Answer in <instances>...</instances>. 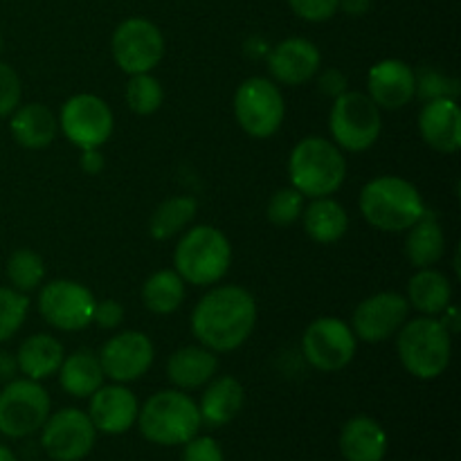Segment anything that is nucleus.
Segmentation results:
<instances>
[{"instance_id":"1","label":"nucleus","mask_w":461,"mask_h":461,"mask_svg":"<svg viewBox=\"0 0 461 461\" xmlns=\"http://www.w3.org/2000/svg\"><path fill=\"white\" fill-rule=\"evenodd\" d=\"M257 324V302L241 286H216L192 311V333L214 354L239 349Z\"/></svg>"},{"instance_id":"2","label":"nucleus","mask_w":461,"mask_h":461,"mask_svg":"<svg viewBox=\"0 0 461 461\" xmlns=\"http://www.w3.org/2000/svg\"><path fill=\"white\" fill-rule=\"evenodd\" d=\"M358 205L365 221L381 232H405L426 214L419 189L401 176L369 180L360 192Z\"/></svg>"},{"instance_id":"3","label":"nucleus","mask_w":461,"mask_h":461,"mask_svg":"<svg viewBox=\"0 0 461 461\" xmlns=\"http://www.w3.org/2000/svg\"><path fill=\"white\" fill-rule=\"evenodd\" d=\"M347 176V160L342 149L331 140L311 135L295 144L288 158L291 187L304 198H324L342 187Z\"/></svg>"},{"instance_id":"4","label":"nucleus","mask_w":461,"mask_h":461,"mask_svg":"<svg viewBox=\"0 0 461 461\" xmlns=\"http://www.w3.org/2000/svg\"><path fill=\"white\" fill-rule=\"evenodd\" d=\"M396 354L401 365L421 381L439 378L453 358V333L444 322L430 315H421L403 324L396 338Z\"/></svg>"},{"instance_id":"5","label":"nucleus","mask_w":461,"mask_h":461,"mask_svg":"<svg viewBox=\"0 0 461 461\" xmlns=\"http://www.w3.org/2000/svg\"><path fill=\"white\" fill-rule=\"evenodd\" d=\"M140 432L158 446H185L198 435L203 421L198 405L185 392L162 390L138 412Z\"/></svg>"},{"instance_id":"6","label":"nucleus","mask_w":461,"mask_h":461,"mask_svg":"<svg viewBox=\"0 0 461 461\" xmlns=\"http://www.w3.org/2000/svg\"><path fill=\"white\" fill-rule=\"evenodd\" d=\"M232 264V246L221 230L196 225L180 237L174 250L176 273L185 284L210 286L221 282Z\"/></svg>"},{"instance_id":"7","label":"nucleus","mask_w":461,"mask_h":461,"mask_svg":"<svg viewBox=\"0 0 461 461\" xmlns=\"http://www.w3.org/2000/svg\"><path fill=\"white\" fill-rule=\"evenodd\" d=\"M329 131L331 142L338 149L351 153H363L376 144L383 131L381 108L372 102L367 93H342L333 99L329 113Z\"/></svg>"},{"instance_id":"8","label":"nucleus","mask_w":461,"mask_h":461,"mask_svg":"<svg viewBox=\"0 0 461 461\" xmlns=\"http://www.w3.org/2000/svg\"><path fill=\"white\" fill-rule=\"evenodd\" d=\"M286 115L282 90L264 77H250L234 93V117L252 138L266 140L279 131Z\"/></svg>"},{"instance_id":"9","label":"nucleus","mask_w":461,"mask_h":461,"mask_svg":"<svg viewBox=\"0 0 461 461\" xmlns=\"http://www.w3.org/2000/svg\"><path fill=\"white\" fill-rule=\"evenodd\" d=\"M50 417V396L39 381L14 378L0 392V432L12 439L34 435Z\"/></svg>"},{"instance_id":"10","label":"nucleus","mask_w":461,"mask_h":461,"mask_svg":"<svg viewBox=\"0 0 461 461\" xmlns=\"http://www.w3.org/2000/svg\"><path fill=\"white\" fill-rule=\"evenodd\" d=\"M358 338L354 329L340 318H318L306 327L302 351L311 367L318 372H340L354 360Z\"/></svg>"},{"instance_id":"11","label":"nucleus","mask_w":461,"mask_h":461,"mask_svg":"<svg viewBox=\"0 0 461 461\" xmlns=\"http://www.w3.org/2000/svg\"><path fill=\"white\" fill-rule=\"evenodd\" d=\"M59 129L77 149H99L108 142L115 129L113 111L102 97L90 93L68 99L59 115Z\"/></svg>"},{"instance_id":"12","label":"nucleus","mask_w":461,"mask_h":461,"mask_svg":"<svg viewBox=\"0 0 461 461\" xmlns=\"http://www.w3.org/2000/svg\"><path fill=\"white\" fill-rule=\"evenodd\" d=\"M95 295L84 284L72 279H54L39 293V313L59 331H81L93 324Z\"/></svg>"},{"instance_id":"13","label":"nucleus","mask_w":461,"mask_h":461,"mask_svg":"<svg viewBox=\"0 0 461 461\" xmlns=\"http://www.w3.org/2000/svg\"><path fill=\"white\" fill-rule=\"evenodd\" d=\"M113 59L126 75L151 72L165 57V39L156 23L147 18H126L111 41Z\"/></svg>"},{"instance_id":"14","label":"nucleus","mask_w":461,"mask_h":461,"mask_svg":"<svg viewBox=\"0 0 461 461\" xmlns=\"http://www.w3.org/2000/svg\"><path fill=\"white\" fill-rule=\"evenodd\" d=\"M41 446L54 461H81L93 450L97 430L88 412L77 408L59 410L43 423Z\"/></svg>"},{"instance_id":"15","label":"nucleus","mask_w":461,"mask_h":461,"mask_svg":"<svg viewBox=\"0 0 461 461\" xmlns=\"http://www.w3.org/2000/svg\"><path fill=\"white\" fill-rule=\"evenodd\" d=\"M153 342L142 331H120L104 342L99 351L104 376L113 383H131L142 378L151 369Z\"/></svg>"},{"instance_id":"16","label":"nucleus","mask_w":461,"mask_h":461,"mask_svg":"<svg viewBox=\"0 0 461 461\" xmlns=\"http://www.w3.org/2000/svg\"><path fill=\"white\" fill-rule=\"evenodd\" d=\"M408 297L394 291H385L367 297L356 306L351 329H354L358 340L376 345V342H385L387 338L399 333V329L408 322Z\"/></svg>"},{"instance_id":"17","label":"nucleus","mask_w":461,"mask_h":461,"mask_svg":"<svg viewBox=\"0 0 461 461\" xmlns=\"http://www.w3.org/2000/svg\"><path fill=\"white\" fill-rule=\"evenodd\" d=\"M367 95L378 108L399 111L417 97V72L401 59H383L369 68Z\"/></svg>"},{"instance_id":"18","label":"nucleus","mask_w":461,"mask_h":461,"mask_svg":"<svg viewBox=\"0 0 461 461\" xmlns=\"http://www.w3.org/2000/svg\"><path fill=\"white\" fill-rule=\"evenodd\" d=\"M140 405L124 383L102 385L90 396L88 417L95 430L104 435H124L138 421Z\"/></svg>"},{"instance_id":"19","label":"nucleus","mask_w":461,"mask_h":461,"mask_svg":"<svg viewBox=\"0 0 461 461\" xmlns=\"http://www.w3.org/2000/svg\"><path fill=\"white\" fill-rule=\"evenodd\" d=\"M318 45L311 43L309 39H293L282 41L268 52V70L277 84L284 86H302L313 79L320 70Z\"/></svg>"},{"instance_id":"20","label":"nucleus","mask_w":461,"mask_h":461,"mask_svg":"<svg viewBox=\"0 0 461 461\" xmlns=\"http://www.w3.org/2000/svg\"><path fill=\"white\" fill-rule=\"evenodd\" d=\"M419 133L435 151L457 153L461 149V111L457 99L439 97L423 104L419 113Z\"/></svg>"},{"instance_id":"21","label":"nucleus","mask_w":461,"mask_h":461,"mask_svg":"<svg viewBox=\"0 0 461 461\" xmlns=\"http://www.w3.org/2000/svg\"><path fill=\"white\" fill-rule=\"evenodd\" d=\"M243 403H246V390H243V385L237 378H212L207 383V390L203 392L201 405H198L201 421L210 428L228 426L241 412Z\"/></svg>"},{"instance_id":"22","label":"nucleus","mask_w":461,"mask_h":461,"mask_svg":"<svg viewBox=\"0 0 461 461\" xmlns=\"http://www.w3.org/2000/svg\"><path fill=\"white\" fill-rule=\"evenodd\" d=\"M340 453L347 461H383L387 435L372 417H354L340 432Z\"/></svg>"},{"instance_id":"23","label":"nucleus","mask_w":461,"mask_h":461,"mask_svg":"<svg viewBox=\"0 0 461 461\" xmlns=\"http://www.w3.org/2000/svg\"><path fill=\"white\" fill-rule=\"evenodd\" d=\"M219 369V358L214 351L203 345L183 347L167 363V376L178 390H196L207 385Z\"/></svg>"},{"instance_id":"24","label":"nucleus","mask_w":461,"mask_h":461,"mask_svg":"<svg viewBox=\"0 0 461 461\" xmlns=\"http://www.w3.org/2000/svg\"><path fill=\"white\" fill-rule=\"evenodd\" d=\"M9 131L21 147L45 149L57 138L59 120L43 104H25L12 113Z\"/></svg>"},{"instance_id":"25","label":"nucleus","mask_w":461,"mask_h":461,"mask_svg":"<svg viewBox=\"0 0 461 461\" xmlns=\"http://www.w3.org/2000/svg\"><path fill=\"white\" fill-rule=\"evenodd\" d=\"M453 302V284L444 273L435 268H419L408 282V304L421 315L444 313Z\"/></svg>"},{"instance_id":"26","label":"nucleus","mask_w":461,"mask_h":461,"mask_svg":"<svg viewBox=\"0 0 461 461\" xmlns=\"http://www.w3.org/2000/svg\"><path fill=\"white\" fill-rule=\"evenodd\" d=\"M63 358H66V351L57 338L48 336V333H36L21 345L16 354V365L18 372L25 374V378L43 381L59 372Z\"/></svg>"},{"instance_id":"27","label":"nucleus","mask_w":461,"mask_h":461,"mask_svg":"<svg viewBox=\"0 0 461 461\" xmlns=\"http://www.w3.org/2000/svg\"><path fill=\"white\" fill-rule=\"evenodd\" d=\"M59 383L75 399H90L104 385V369L99 356L88 349H79L63 358L59 367Z\"/></svg>"},{"instance_id":"28","label":"nucleus","mask_w":461,"mask_h":461,"mask_svg":"<svg viewBox=\"0 0 461 461\" xmlns=\"http://www.w3.org/2000/svg\"><path fill=\"white\" fill-rule=\"evenodd\" d=\"M302 223L315 243H336L349 230V216L331 196L311 198V205L302 212Z\"/></svg>"},{"instance_id":"29","label":"nucleus","mask_w":461,"mask_h":461,"mask_svg":"<svg viewBox=\"0 0 461 461\" xmlns=\"http://www.w3.org/2000/svg\"><path fill=\"white\" fill-rule=\"evenodd\" d=\"M446 252V237L439 221L435 214L426 210V214L408 228L405 239V257L414 268H432L437 261H441Z\"/></svg>"},{"instance_id":"30","label":"nucleus","mask_w":461,"mask_h":461,"mask_svg":"<svg viewBox=\"0 0 461 461\" xmlns=\"http://www.w3.org/2000/svg\"><path fill=\"white\" fill-rule=\"evenodd\" d=\"M142 302L156 315L174 313L185 302V279L176 270H158L144 282Z\"/></svg>"},{"instance_id":"31","label":"nucleus","mask_w":461,"mask_h":461,"mask_svg":"<svg viewBox=\"0 0 461 461\" xmlns=\"http://www.w3.org/2000/svg\"><path fill=\"white\" fill-rule=\"evenodd\" d=\"M198 203L192 196H174L167 198L165 203L156 207L151 216V223H149V232L156 241H167V239L176 237V234L183 232L185 228H189L194 219H196Z\"/></svg>"},{"instance_id":"32","label":"nucleus","mask_w":461,"mask_h":461,"mask_svg":"<svg viewBox=\"0 0 461 461\" xmlns=\"http://www.w3.org/2000/svg\"><path fill=\"white\" fill-rule=\"evenodd\" d=\"M7 277L12 288L21 293H32L43 284L45 264L41 255H36L30 248H21L14 252L7 261Z\"/></svg>"},{"instance_id":"33","label":"nucleus","mask_w":461,"mask_h":461,"mask_svg":"<svg viewBox=\"0 0 461 461\" xmlns=\"http://www.w3.org/2000/svg\"><path fill=\"white\" fill-rule=\"evenodd\" d=\"M162 99H165L162 86L151 72L131 75L126 84V104L135 115H153L162 106Z\"/></svg>"},{"instance_id":"34","label":"nucleus","mask_w":461,"mask_h":461,"mask_svg":"<svg viewBox=\"0 0 461 461\" xmlns=\"http://www.w3.org/2000/svg\"><path fill=\"white\" fill-rule=\"evenodd\" d=\"M27 311H30L27 293L0 286V345L16 336L18 329L25 322Z\"/></svg>"},{"instance_id":"35","label":"nucleus","mask_w":461,"mask_h":461,"mask_svg":"<svg viewBox=\"0 0 461 461\" xmlns=\"http://www.w3.org/2000/svg\"><path fill=\"white\" fill-rule=\"evenodd\" d=\"M304 212V196L297 192L295 187L277 189L268 201V221L277 228H288V225L297 223Z\"/></svg>"},{"instance_id":"36","label":"nucleus","mask_w":461,"mask_h":461,"mask_svg":"<svg viewBox=\"0 0 461 461\" xmlns=\"http://www.w3.org/2000/svg\"><path fill=\"white\" fill-rule=\"evenodd\" d=\"M417 97H421L423 102L439 97L457 99V81L437 70H423L421 75H417Z\"/></svg>"},{"instance_id":"37","label":"nucleus","mask_w":461,"mask_h":461,"mask_svg":"<svg viewBox=\"0 0 461 461\" xmlns=\"http://www.w3.org/2000/svg\"><path fill=\"white\" fill-rule=\"evenodd\" d=\"M21 95L23 88L16 70L0 61V117H7L16 111L21 104Z\"/></svg>"},{"instance_id":"38","label":"nucleus","mask_w":461,"mask_h":461,"mask_svg":"<svg viewBox=\"0 0 461 461\" xmlns=\"http://www.w3.org/2000/svg\"><path fill=\"white\" fill-rule=\"evenodd\" d=\"M293 12L309 23L329 21L338 12V0H288Z\"/></svg>"},{"instance_id":"39","label":"nucleus","mask_w":461,"mask_h":461,"mask_svg":"<svg viewBox=\"0 0 461 461\" xmlns=\"http://www.w3.org/2000/svg\"><path fill=\"white\" fill-rule=\"evenodd\" d=\"M183 461H225L223 450L212 437H194L185 444Z\"/></svg>"},{"instance_id":"40","label":"nucleus","mask_w":461,"mask_h":461,"mask_svg":"<svg viewBox=\"0 0 461 461\" xmlns=\"http://www.w3.org/2000/svg\"><path fill=\"white\" fill-rule=\"evenodd\" d=\"M93 322L102 329H117L124 322V306L115 300H102L95 304Z\"/></svg>"},{"instance_id":"41","label":"nucleus","mask_w":461,"mask_h":461,"mask_svg":"<svg viewBox=\"0 0 461 461\" xmlns=\"http://www.w3.org/2000/svg\"><path fill=\"white\" fill-rule=\"evenodd\" d=\"M318 84H320V90L333 99L340 97L342 93H347V86H349L347 84L345 72L338 70V68H329V70H324L322 75H320Z\"/></svg>"},{"instance_id":"42","label":"nucleus","mask_w":461,"mask_h":461,"mask_svg":"<svg viewBox=\"0 0 461 461\" xmlns=\"http://www.w3.org/2000/svg\"><path fill=\"white\" fill-rule=\"evenodd\" d=\"M81 169L86 174H99L104 169V158L99 149H84L81 151Z\"/></svg>"},{"instance_id":"43","label":"nucleus","mask_w":461,"mask_h":461,"mask_svg":"<svg viewBox=\"0 0 461 461\" xmlns=\"http://www.w3.org/2000/svg\"><path fill=\"white\" fill-rule=\"evenodd\" d=\"M372 7V0H338V9L347 12L349 16H363Z\"/></svg>"},{"instance_id":"44","label":"nucleus","mask_w":461,"mask_h":461,"mask_svg":"<svg viewBox=\"0 0 461 461\" xmlns=\"http://www.w3.org/2000/svg\"><path fill=\"white\" fill-rule=\"evenodd\" d=\"M18 365H16V358H14L12 354H7V351H0V381L9 383L14 381V374H16Z\"/></svg>"},{"instance_id":"45","label":"nucleus","mask_w":461,"mask_h":461,"mask_svg":"<svg viewBox=\"0 0 461 461\" xmlns=\"http://www.w3.org/2000/svg\"><path fill=\"white\" fill-rule=\"evenodd\" d=\"M0 461H16V457H14L12 450L5 448V446H0Z\"/></svg>"},{"instance_id":"46","label":"nucleus","mask_w":461,"mask_h":461,"mask_svg":"<svg viewBox=\"0 0 461 461\" xmlns=\"http://www.w3.org/2000/svg\"><path fill=\"white\" fill-rule=\"evenodd\" d=\"M0 52H3V34H0Z\"/></svg>"}]
</instances>
